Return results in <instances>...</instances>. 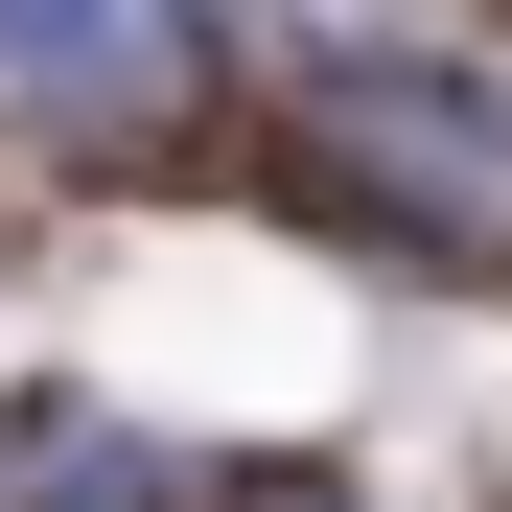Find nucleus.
Masks as SVG:
<instances>
[{
	"mask_svg": "<svg viewBox=\"0 0 512 512\" xmlns=\"http://www.w3.org/2000/svg\"><path fill=\"white\" fill-rule=\"evenodd\" d=\"M0 94H47V117H163V94H187V24H0Z\"/></svg>",
	"mask_w": 512,
	"mask_h": 512,
	"instance_id": "f03ea898",
	"label": "nucleus"
},
{
	"mask_svg": "<svg viewBox=\"0 0 512 512\" xmlns=\"http://www.w3.org/2000/svg\"><path fill=\"white\" fill-rule=\"evenodd\" d=\"M326 140H350V187H373V210L512 256V117H489V94H443V70H326Z\"/></svg>",
	"mask_w": 512,
	"mask_h": 512,
	"instance_id": "f257e3e1",
	"label": "nucleus"
}]
</instances>
